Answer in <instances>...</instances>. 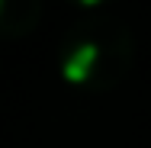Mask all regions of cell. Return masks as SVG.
<instances>
[{
	"instance_id": "3",
	"label": "cell",
	"mask_w": 151,
	"mask_h": 148,
	"mask_svg": "<svg viewBox=\"0 0 151 148\" xmlns=\"http://www.w3.org/2000/svg\"><path fill=\"white\" fill-rule=\"evenodd\" d=\"M71 3H77V6H100V3H106V0H71Z\"/></svg>"
},
{
	"instance_id": "2",
	"label": "cell",
	"mask_w": 151,
	"mask_h": 148,
	"mask_svg": "<svg viewBox=\"0 0 151 148\" xmlns=\"http://www.w3.org/2000/svg\"><path fill=\"white\" fill-rule=\"evenodd\" d=\"M42 23V0H0V39H23Z\"/></svg>"
},
{
	"instance_id": "1",
	"label": "cell",
	"mask_w": 151,
	"mask_h": 148,
	"mask_svg": "<svg viewBox=\"0 0 151 148\" xmlns=\"http://www.w3.org/2000/svg\"><path fill=\"white\" fill-rule=\"evenodd\" d=\"M135 61L129 23L109 13H90L71 23L58 42V71L68 84L90 93L119 87Z\"/></svg>"
}]
</instances>
